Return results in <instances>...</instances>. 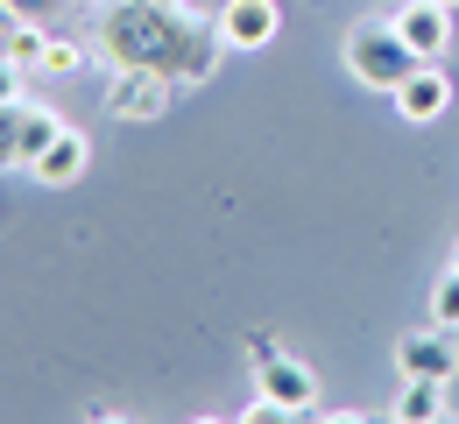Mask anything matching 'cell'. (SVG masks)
Returning <instances> with one entry per match:
<instances>
[{"label":"cell","instance_id":"obj_14","mask_svg":"<svg viewBox=\"0 0 459 424\" xmlns=\"http://www.w3.org/2000/svg\"><path fill=\"white\" fill-rule=\"evenodd\" d=\"M431 325H453L459 333V269H446V276L431 283Z\"/></svg>","mask_w":459,"mask_h":424},{"label":"cell","instance_id":"obj_8","mask_svg":"<svg viewBox=\"0 0 459 424\" xmlns=\"http://www.w3.org/2000/svg\"><path fill=\"white\" fill-rule=\"evenodd\" d=\"M389 100H396V114H403L410 127L446 121V107H453V71H446V64H417V71L403 78Z\"/></svg>","mask_w":459,"mask_h":424},{"label":"cell","instance_id":"obj_16","mask_svg":"<svg viewBox=\"0 0 459 424\" xmlns=\"http://www.w3.org/2000/svg\"><path fill=\"white\" fill-rule=\"evenodd\" d=\"M22 78H29L22 64H7V57H0V107H7V100H22Z\"/></svg>","mask_w":459,"mask_h":424},{"label":"cell","instance_id":"obj_20","mask_svg":"<svg viewBox=\"0 0 459 424\" xmlns=\"http://www.w3.org/2000/svg\"><path fill=\"white\" fill-rule=\"evenodd\" d=\"M446 7H459V0H446Z\"/></svg>","mask_w":459,"mask_h":424},{"label":"cell","instance_id":"obj_1","mask_svg":"<svg viewBox=\"0 0 459 424\" xmlns=\"http://www.w3.org/2000/svg\"><path fill=\"white\" fill-rule=\"evenodd\" d=\"M85 36H92L100 64H149V71L177 78L184 92L212 85V71L227 57L220 22H198L184 7H149V0H100Z\"/></svg>","mask_w":459,"mask_h":424},{"label":"cell","instance_id":"obj_7","mask_svg":"<svg viewBox=\"0 0 459 424\" xmlns=\"http://www.w3.org/2000/svg\"><path fill=\"white\" fill-rule=\"evenodd\" d=\"M85 170H92V134H85V127H71V121H64L57 134L43 142V156H36V163H29L22 177H36V184H43V191H64V184H78V177H85Z\"/></svg>","mask_w":459,"mask_h":424},{"label":"cell","instance_id":"obj_18","mask_svg":"<svg viewBox=\"0 0 459 424\" xmlns=\"http://www.w3.org/2000/svg\"><path fill=\"white\" fill-rule=\"evenodd\" d=\"M149 7H184V0H149Z\"/></svg>","mask_w":459,"mask_h":424},{"label":"cell","instance_id":"obj_6","mask_svg":"<svg viewBox=\"0 0 459 424\" xmlns=\"http://www.w3.org/2000/svg\"><path fill=\"white\" fill-rule=\"evenodd\" d=\"M453 14H459V7H446V0H403L389 22H396V36H403V43H410L424 64H446V50H453V29H459Z\"/></svg>","mask_w":459,"mask_h":424},{"label":"cell","instance_id":"obj_15","mask_svg":"<svg viewBox=\"0 0 459 424\" xmlns=\"http://www.w3.org/2000/svg\"><path fill=\"white\" fill-rule=\"evenodd\" d=\"M22 22H50V14H64V0H7Z\"/></svg>","mask_w":459,"mask_h":424},{"label":"cell","instance_id":"obj_4","mask_svg":"<svg viewBox=\"0 0 459 424\" xmlns=\"http://www.w3.org/2000/svg\"><path fill=\"white\" fill-rule=\"evenodd\" d=\"M184 92L177 78H163V71H149V64H107V114L114 121H163L170 114V100Z\"/></svg>","mask_w":459,"mask_h":424},{"label":"cell","instance_id":"obj_5","mask_svg":"<svg viewBox=\"0 0 459 424\" xmlns=\"http://www.w3.org/2000/svg\"><path fill=\"white\" fill-rule=\"evenodd\" d=\"M57 127L64 121L43 107V100H7V107H0V170H29Z\"/></svg>","mask_w":459,"mask_h":424},{"label":"cell","instance_id":"obj_9","mask_svg":"<svg viewBox=\"0 0 459 424\" xmlns=\"http://www.w3.org/2000/svg\"><path fill=\"white\" fill-rule=\"evenodd\" d=\"M220 36H227V50H269L276 36H283V7L276 0H220Z\"/></svg>","mask_w":459,"mask_h":424},{"label":"cell","instance_id":"obj_17","mask_svg":"<svg viewBox=\"0 0 459 424\" xmlns=\"http://www.w3.org/2000/svg\"><path fill=\"white\" fill-rule=\"evenodd\" d=\"M14 22H22V14H14V7H7V0H0V43H7V36H14Z\"/></svg>","mask_w":459,"mask_h":424},{"label":"cell","instance_id":"obj_13","mask_svg":"<svg viewBox=\"0 0 459 424\" xmlns=\"http://www.w3.org/2000/svg\"><path fill=\"white\" fill-rule=\"evenodd\" d=\"M43 43H50V22H14V36L0 43V57H7V64H22V71H36Z\"/></svg>","mask_w":459,"mask_h":424},{"label":"cell","instance_id":"obj_11","mask_svg":"<svg viewBox=\"0 0 459 424\" xmlns=\"http://www.w3.org/2000/svg\"><path fill=\"white\" fill-rule=\"evenodd\" d=\"M446 411H453V382H438V375H403L396 424H438Z\"/></svg>","mask_w":459,"mask_h":424},{"label":"cell","instance_id":"obj_10","mask_svg":"<svg viewBox=\"0 0 459 424\" xmlns=\"http://www.w3.org/2000/svg\"><path fill=\"white\" fill-rule=\"evenodd\" d=\"M403 375H438V382H459V333L453 325H424L396 347Z\"/></svg>","mask_w":459,"mask_h":424},{"label":"cell","instance_id":"obj_2","mask_svg":"<svg viewBox=\"0 0 459 424\" xmlns=\"http://www.w3.org/2000/svg\"><path fill=\"white\" fill-rule=\"evenodd\" d=\"M247 361H255V403L240 411L247 424H269V418H311L318 411V375L283 354L276 340H247Z\"/></svg>","mask_w":459,"mask_h":424},{"label":"cell","instance_id":"obj_3","mask_svg":"<svg viewBox=\"0 0 459 424\" xmlns=\"http://www.w3.org/2000/svg\"><path fill=\"white\" fill-rule=\"evenodd\" d=\"M340 57H346V71H353L368 92H396L403 78L424 64L396 36V22H389V14H382V22H353V29H346V43H340Z\"/></svg>","mask_w":459,"mask_h":424},{"label":"cell","instance_id":"obj_12","mask_svg":"<svg viewBox=\"0 0 459 424\" xmlns=\"http://www.w3.org/2000/svg\"><path fill=\"white\" fill-rule=\"evenodd\" d=\"M85 64H92V36L50 29V43H43V57H36V78H78Z\"/></svg>","mask_w":459,"mask_h":424},{"label":"cell","instance_id":"obj_19","mask_svg":"<svg viewBox=\"0 0 459 424\" xmlns=\"http://www.w3.org/2000/svg\"><path fill=\"white\" fill-rule=\"evenodd\" d=\"M453 269H459V247H453Z\"/></svg>","mask_w":459,"mask_h":424}]
</instances>
